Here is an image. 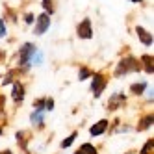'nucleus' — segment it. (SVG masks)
<instances>
[{"mask_svg":"<svg viewBox=\"0 0 154 154\" xmlns=\"http://www.w3.org/2000/svg\"><path fill=\"white\" fill-rule=\"evenodd\" d=\"M41 8H43V11L48 13V15L56 13V4H54V0H41Z\"/></svg>","mask_w":154,"mask_h":154,"instance_id":"obj_18","label":"nucleus"},{"mask_svg":"<svg viewBox=\"0 0 154 154\" xmlns=\"http://www.w3.org/2000/svg\"><path fill=\"white\" fill-rule=\"evenodd\" d=\"M9 30H8V23L4 20V17H0V39H8Z\"/></svg>","mask_w":154,"mask_h":154,"instance_id":"obj_23","label":"nucleus"},{"mask_svg":"<svg viewBox=\"0 0 154 154\" xmlns=\"http://www.w3.org/2000/svg\"><path fill=\"white\" fill-rule=\"evenodd\" d=\"M15 139H17L19 147L23 149V150H26V149H28V139H30V134H28V132H24V130L15 132Z\"/></svg>","mask_w":154,"mask_h":154,"instance_id":"obj_14","label":"nucleus"},{"mask_svg":"<svg viewBox=\"0 0 154 154\" xmlns=\"http://www.w3.org/2000/svg\"><path fill=\"white\" fill-rule=\"evenodd\" d=\"M52 109H54V98L45 97V112H52Z\"/></svg>","mask_w":154,"mask_h":154,"instance_id":"obj_26","label":"nucleus"},{"mask_svg":"<svg viewBox=\"0 0 154 154\" xmlns=\"http://www.w3.org/2000/svg\"><path fill=\"white\" fill-rule=\"evenodd\" d=\"M76 137H78V132H71V136H67V137H65L63 141H61V149H71L72 147V143L76 141Z\"/></svg>","mask_w":154,"mask_h":154,"instance_id":"obj_20","label":"nucleus"},{"mask_svg":"<svg viewBox=\"0 0 154 154\" xmlns=\"http://www.w3.org/2000/svg\"><path fill=\"white\" fill-rule=\"evenodd\" d=\"M43 61H45V52L37 47L35 52H34V56H32V60H30V65L32 67H39V65H43Z\"/></svg>","mask_w":154,"mask_h":154,"instance_id":"obj_15","label":"nucleus"},{"mask_svg":"<svg viewBox=\"0 0 154 154\" xmlns=\"http://www.w3.org/2000/svg\"><path fill=\"white\" fill-rule=\"evenodd\" d=\"M91 69L89 67H85V65H80V67H78V80L80 82H85V80H89L91 78Z\"/></svg>","mask_w":154,"mask_h":154,"instance_id":"obj_19","label":"nucleus"},{"mask_svg":"<svg viewBox=\"0 0 154 154\" xmlns=\"http://www.w3.org/2000/svg\"><path fill=\"white\" fill-rule=\"evenodd\" d=\"M34 109H39V112H45V97H41V98H35L34 100Z\"/></svg>","mask_w":154,"mask_h":154,"instance_id":"obj_25","label":"nucleus"},{"mask_svg":"<svg viewBox=\"0 0 154 154\" xmlns=\"http://www.w3.org/2000/svg\"><path fill=\"white\" fill-rule=\"evenodd\" d=\"M80 150H82L84 154H98V149L93 145V143H89V141L82 143V145H80Z\"/></svg>","mask_w":154,"mask_h":154,"instance_id":"obj_21","label":"nucleus"},{"mask_svg":"<svg viewBox=\"0 0 154 154\" xmlns=\"http://www.w3.org/2000/svg\"><path fill=\"white\" fill-rule=\"evenodd\" d=\"M152 125H154V115H152V112H150V113H145V115L139 119L136 130H137V132H147V130L152 128Z\"/></svg>","mask_w":154,"mask_h":154,"instance_id":"obj_12","label":"nucleus"},{"mask_svg":"<svg viewBox=\"0 0 154 154\" xmlns=\"http://www.w3.org/2000/svg\"><path fill=\"white\" fill-rule=\"evenodd\" d=\"M47 112H39V109H34V112L30 113V125L37 128V130H43L45 128V123H47Z\"/></svg>","mask_w":154,"mask_h":154,"instance_id":"obj_10","label":"nucleus"},{"mask_svg":"<svg viewBox=\"0 0 154 154\" xmlns=\"http://www.w3.org/2000/svg\"><path fill=\"white\" fill-rule=\"evenodd\" d=\"M4 102H6V97L0 95V109H4Z\"/></svg>","mask_w":154,"mask_h":154,"instance_id":"obj_29","label":"nucleus"},{"mask_svg":"<svg viewBox=\"0 0 154 154\" xmlns=\"http://www.w3.org/2000/svg\"><path fill=\"white\" fill-rule=\"evenodd\" d=\"M2 134H4V128H2V126H0V136H2Z\"/></svg>","mask_w":154,"mask_h":154,"instance_id":"obj_32","label":"nucleus"},{"mask_svg":"<svg viewBox=\"0 0 154 154\" xmlns=\"http://www.w3.org/2000/svg\"><path fill=\"white\" fill-rule=\"evenodd\" d=\"M139 154H154V139L152 137L145 141V145H143V149H141Z\"/></svg>","mask_w":154,"mask_h":154,"instance_id":"obj_22","label":"nucleus"},{"mask_svg":"<svg viewBox=\"0 0 154 154\" xmlns=\"http://www.w3.org/2000/svg\"><path fill=\"white\" fill-rule=\"evenodd\" d=\"M147 80H139V82H134V84H130V95H134V97H141V95H145L147 91Z\"/></svg>","mask_w":154,"mask_h":154,"instance_id":"obj_13","label":"nucleus"},{"mask_svg":"<svg viewBox=\"0 0 154 154\" xmlns=\"http://www.w3.org/2000/svg\"><path fill=\"white\" fill-rule=\"evenodd\" d=\"M130 4H137V6H141V4H145V0H128Z\"/></svg>","mask_w":154,"mask_h":154,"instance_id":"obj_28","label":"nucleus"},{"mask_svg":"<svg viewBox=\"0 0 154 154\" xmlns=\"http://www.w3.org/2000/svg\"><path fill=\"white\" fill-rule=\"evenodd\" d=\"M50 26H52V15L41 11V13L35 15V23H34V26H32V34H34L35 37H41V35H45L50 30Z\"/></svg>","mask_w":154,"mask_h":154,"instance_id":"obj_3","label":"nucleus"},{"mask_svg":"<svg viewBox=\"0 0 154 154\" xmlns=\"http://www.w3.org/2000/svg\"><path fill=\"white\" fill-rule=\"evenodd\" d=\"M0 154H13V152H11V150H8V149H6V150H2V152H0Z\"/></svg>","mask_w":154,"mask_h":154,"instance_id":"obj_30","label":"nucleus"},{"mask_svg":"<svg viewBox=\"0 0 154 154\" xmlns=\"http://www.w3.org/2000/svg\"><path fill=\"white\" fill-rule=\"evenodd\" d=\"M76 37L80 41H91L95 37V30H93V20L91 17H84L78 24H76Z\"/></svg>","mask_w":154,"mask_h":154,"instance_id":"obj_4","label":"nucleus"},{"mask_svg":"<svg viewBox=\"0 0 154 154\" xmlns=\"http://www.w3.org/2000/svg\"><path fill=\"white\" fill-rule=\"evenodd\" d=\"M20 17H23V24H24L26 28H32V26H34V23H35V13H34V11H24Z\"/></svg>","mask_w":154,"mask_h":154,"instance_id":"obj_17","label":"nucleus"},{"mask_svg":"<svg viewBox=\"0 0 154 154\" xmlns=\"http://www.w3.org/2000/svg\"><path fill=\"white\" fill-rule=\"evenodd\" d=\"M6 23H11V24H19V13L11 8H6V15H4Z\"/></svg>","mask_w":154,"mask_h":154,"instance_id":"obj_16","label":"nucleus"},{"mask_svg":"<svg viewBox=\"0 0 154 154\" xmlns=\"http://www.w3.org/2000/svg\"><path fill=\"white\" fill-rule=\"evenodd\" d=\"M15 76H17V74H15V71H9V72H6V76L2 78L0 85H2V87H4V85H9V84H11V82L15 80Z\"/></svg>","mask_w":154,"mask_h":154,"instance_id":"obj_24","label":"nucleus"},{"mask_svg":"<svg viewBox=\"0 0 154 154\" xmlns=\"http://www.w3.org/2000/svg\"><path fill=\"white\" fill-rule=\"evenodd\" d=\"M108 128H109V121L108 119H98L97 123H93L89 126V136L91 137H100L108 132Z\"/></svg>","mask_w":154,"mask_h":154,"instance_id":"obj_9","label":"nucleus"},{"mask_svg":"<svg viewBox=\"0 0 154 154\" xmlns=\"http://www.w3.org/2000/svg\"><path fill=\"white\" fill-rule=\"evenodd\" d=\"M37 45L35 43H32V41H24L23 45H20L15 52V65H17V71L19 72H28L32 69V65H30V60L32 56H34V52H35Z\"/></svg>","mask_w":154,"mask_h":154,"instance_id":"obj_1","label":"nucleus"},{"mask_svg":"<svg viewBox=\"0 0 154 154\" xmlns=\"http://www.w3.org/2000/svg\"><path fill=\"white\" fill-rule=\"evenodd\" d=\"M125 104H126V95L121 93V91H115V93L109 95L108 102H106V109L108 112H117V109H121Z\"/></svg>","mask_w":154,"mask_h":154,"instance_id":"obj_7","label":"nucleus"},{"mask_svg":"<svg viewBox=\"0 0 154 154\" xmlns=\"http://www.w3.org/2000/svg\"><path fill=\"white\" fill-rule=\"evenodd\" d=\"M139 65H141V71L145 74H154V58L152 54H143V56L139 58Z\"/></svg>","mask_w":154,"mask_h":154,"instance_id":"obj_11","label":"nucleus"},{"mask_svg":"<svg viewBox=\"0 0 154 154\" xmlns=\"http://www.w3.org/2000/svg\"><path fill=\"white\" fill-rule=\"evenodd\" d=\"M89 80H91L89 89H91L93 97H95V98H100L102 93L106 91V87H108V78H106L102 72H93Z\"/></svg>","mask_w":154,"mask_h":154,"instance_id":"obj_5","label":"nucleus"},{"mask_svg":"<svg viewBox=\"0 0 154 154\" xmlns=\"http://www.w3.org/2000/svg\"><path fill=\"white\" fill-rule=\"evenodd\" d=\"M128 154H134V152H128Z\"/></svg>","mask_w":154,"mask_h":154,"instance_id":"obj_33","label":"nucleus"},{"mask_svg":"<svg viewBox=\"0 0 154 154\" xmlns=\"http://www.w3.org/2000/svg\"><path fill=\"white\" fill-rule=\"evenodd\" d=\"M134 30H136V35H137V39H139V43H141L143 47H152L154 37H152V32L150 30H147L145 26H141V24H136Z\"/></svg>","mask_w":154,"mask_h":154,"instance_id":"obj_8","label":"nucleus"},{"mask_svg":"<svg viewBox=\"0 0 154 154\" xmlns=\"http://www.w3.org/2000/svg\"><path fill=\"white\" fill-rule=\"evenodd\" d=\"M9 85H11V100L15 102V106H23L24 98H26V87H24V84L15 78Z\"/></svg>","mask_w":154,"mask_h":154,"instance_id":"obj_6","label":"nucleus"},{"mask_svg":"<svg viewBox=\"0 0 154 154\" xmlns=\"http://www.w3.org/2000/svg\"><path fill=\"white\" fill-rule=\"evenodd\" d=\"M72 154H84V152H82V150H80V149H78V150H74V152H72Z\"/></svg>","mask_w":154,"mask_h":154,"instance_id":"obj_31","label":"nucleus"},{"mask_svg":"<svg viewBox=\"0 0 154 154\" xmlns=\"http://www.w3.org/2000/svg\"><path fill=\"white\" fill-rule=\"evenodd\" d=\"M141 71V65H139V58H136L134 54H126L123 56L117 63H115V69H113V76L115 78H125L128 74H134Z\"/></svg>","mask_w":154,"mask_h":154,"instance_id":"obj_2","label":"nucleus"},{"mask_svg":"<svg viewBox=\"0 0 154 154\" xmlns=\"http://www.w3.org/2000/svg\"><path fill=\"white\" fill-rule=\"evenodd\" d=\"M145 95H147V104H152V98H154V95H152V87L149 89L147 87V91H145Z\"/></svg>","mask_w":154,"mask_h":154,"instance_id":"obj_27","label":"nucleus"}]
</instances>
